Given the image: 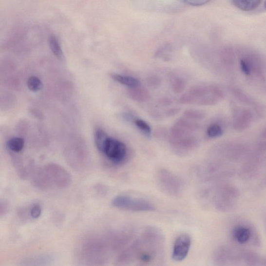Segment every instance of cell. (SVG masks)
<instances>
[{
  "instance_id": "obj_21",
  "label": "cell",
  "mask_w": 266,
  "mask_h": 266,
  "mask_svg": "<svg viewBox=\"0 0 266 266\" xmlns=\"http://www.w3.org/2000/svg\"><path fill=\"white\" fill-rule=\"evenodd\" d=\"M185 118L192 121L201 120L204 119L206 116L205 112L195 109H189L184 112Z\"/></svg>"
},
{
  "instance_id": "obj_3",
  "label": "cell",
  "mask_w": 266,
  "mask_h": 266,
  "mask_svg": "<svg viewBox=\"0 0 266 266\" xmlns=\"http://www.w3.org/2000/svg\"><path fill=\"white\" fill-rule=\"evenodd\" d=\"M169 138L171 147L179 155L187 154L200 144L199 139L192 132L176 126L171 128Z\"/></svg>"
},
{
  "instance_id": "obj_33",
  "label": "cell",
  "mask_w": 266,
  "mask_h": 266,
  "mask_svg": "<svg viewBox=\"0 0 266 266\" xmlns=\"http://www.w3.org/2000/svg\"><path fill=\"white\" fill-rule=\"evenodd\" d=\"M264 9L266 10V1L264 2Z\"/></svg>"
},
{
  "instance_id": "obj_14",
  "label": "cell",
  "mask_w": 266,
  "mask_h": 266,
  "mask_svg": "<svg viewBox=\"0 0 266 266\" xmlns=\"http://www.w3.org/2000/svg\"><path fill=\"white\" fill-rule=\"evenodd\" d=\"M251 120V114L246 109L238 111L234 118V124L237 129L245 128L248 126Z\"/></svg>"
},
{
  "instance_id": "obj_28",
  "label": "cell",
  "mask_w": 266,
  "mask_h": 266,
  "mask_svg": "<svg viewBox=\"0 0 266 266\" xmlns=\"http://www.w3.org/2000/svg\"><path fill=\"white\" fill-rule=\"evenodd\" d=\"M183 2L191 6H199L208 3L209 1H208V0H186V1H184Z\"/></svg>"
},
{
  "instance_id": "obj_7",
  "label": "cell",
  "mask_w": 266,
  "mask_h": 266,
  "mask_svg": "<svg viewBox=\"0 0 266 266\" xmlns=\"http://www.w3.org/2000/svg\"><path fill=\"white\" fill-rule=\"evenodd\" d=\"M133 237V231L127 229L109 232L105 238L111 252H121L128 247Z\"/></svg>"
},
{
  "instance_id": "obj_10",
  "label": "cell",
  "mask_w": 266,
  "mask_h": 266,
  "mask_svg": "<svg viewBox=\"0 0 266 266\" xmlns=\"http://www.w3.org/2000/svg\"><path fill=\"white\" fill-rule=\"evenodd\" d=\"M54 256L50 254H40L25 258L19 262L20 266H52Z\"/></svg>"
},
{
  "instance_id": "obj_31",
  "label": "cell",
  "mask_w": 266,
  "mask_h": 266,
  "mask_svg": "<svg viewBox=\"0 0 266 266\" xmlns=\"http://www.w3.org/2000/svg\"><path fill=\"white\" fill-rule=\"evenodd\" d=\"M180 111L181 109L179 108H171L166 112V115L167 116H173L178 114Z\"/></svg>"
},
{
  "instance_id": "obj_20",
  "label": "cell",
  "mask_w": 266,
  "mask_h": 266,
  "mask_svg": "<svg viewBox=\"0 0 266 266\" xmlns=\"http://www.w3.org/2000/svg\"><path fill=\"white\" fill-rule=\"evenodd\" d=\"M109 137L107 133L102 129L97 128L95 131V139L97 148L100 152L105 141Z\"/></svg>"
},
{
  "instance_id": "obj_18",
  "label": "cell",
  "mask_w": 266,
  "mask_h": 266,
  "mask_svg": "<svg viewBox=\"0 0 266 266\" xmlns=\"http://www.w3.org/2000/svg\"><path fill=\"white\" fill-rule=\"evenodd\" d=\"M49 43L52 52L58 59L63 58V52L57 38L52 35L49 38Z\"/></svg>"
},
{
  "instance_id": "obj_15",
  "label": "cell",
  "mask_w": 266,
  "mask_h": 266,
  "mask_svg": "<svg viewBox=\"0 0 266 266\" xmlns=\"http://www.w3.org/2000/svg\"><path fill=\"white\" fill-rule=\"evenodd\" d=\"M111 76L114 81L127 86L129 88L137 87L139 85V80L133 76H124L118 74H113Z\"/></svg>"
},
{
  "instance_id": "obj_23",
  "label": "cell",
  "mask_w": 266,
  "mask_h": 266,
  "mask_svg": "<svg viewBox=\"0 0 266 266\" xmlns=\"http://www.w3.org/2000/svg\"><path fill=\"white\" fill-rule=\"evenodd\" d=\"M134 124L138 130L145 135L150 137L152 135V129L146 121L143 120L136 119Z\"/></svg>"
},
{
  "instance_id": "obj_1",
  "label": "cell",
  "mask_w": 266,
  "mask_h": 266,
  "mask_svg": "<svg viewBox=\"0 0 266 266\" xmlns=\"http://www.w3.org/2000/svg\"><path fill=\"white\" fill-rule=\"evenodd\" d=\"M110 252L105 237L93 233L82 237L76 249L78 259L85 266H105Z\"/></svg>"
},
{
  "instance_id": "obj_5",
  "label": "cell",
  "mask_w": 266,
  "mask_h": 266,
  "mask_svg": "<svg viewBox=\"0 0 266 266\" xmlns=\"http://www.w3.org/2000/svg\"><path fill=\"white\" fill-rule=\"evenodd\" d=\"M158 181L160 189L171 197H178L183 190L182 179L166 169L161 170L158 175Z\"/></svg>"
},
{
  "instance_id": "obj_26",
  "label": "cell",
  "mask_w": 266,
  "mask_h": 266,
  "mask_svg": "<svg viewBox=\"0 0 266 266\" xmlns=\"http://www.w3.org/2000/svg\"><path fill=\"white\" fill-rule=\"evenodd\" d=\"M146 82L149 87L154 89L158 88L161 84V79L159 76H149Z\"/></svg>"
},
{
  "instance_id": "obj_12",
  "label": "cell",
  "mask_w": 266,
  "mask_h": 266,
  "mask_svg": "<svg viewBox=\"0 0 266 266\" xmlns=\"http://www.w3.org/2000/svg\"><path fill=\"white\" fill-rule=\"evenodd\" d=\"M128 95L133 100L138 102H146L151 99V94L148 90L141 86L129 88Z\"/></svg>"
},
{
  "instance_id": "obj_17",
  "label": "cell",
  "mask_w": 266,
  "mask_h": 266,
  "mask_svg": "<svg viewBox=\"0 0 266 266\" xmlns=\"http://www.w3.org/2000/svg\"><path fill=\"white\" fill-rule=\"evenodd\" d=\"M7 148L12 152L19 153L25 146V140L21 137H14L7 141Z\"/></svg>"
},
{
  "instance_id": "obj_11",
  "label": "cell",
  "mask_w": 266,
  "mask_h": 266,
  "mask_svg": "<svg viewBox=\"0 0 266 266\" xmlns=\"http://www.w3.org/2000/svg\"><path fill=\"white\" fill-rule=\"evenodd\" d=\"M253 232L251 228L244 225H238L231 231L233 240L240 245H245L253 239Z\"/></svg>"
},
{
  "instance_id": "obj_25",
  "label": "cell",
  "mask_w": 266,
  "mask_h": 266,
  "mask_svg": "<svg viewBox=\"0 0 266 266\" xmlns=\"http://www.w3.org/2000/svg\"><path fill=\"white\" fill-rule=\"evenodd\" d=\"M207 134L210 138H217L223 135V130L218 124H213L208 128Z\"/></svg>"
},
{
  "instance_id": "obj_22",
  "label": "cell",
  "mask_w": 266,
  "mask_h": 266,
  "mask_svg": "<svg viewBox=\"0 0 266 266\" xmlns=\"http://www.w3.org/2000/svg\"><path fill=\"white\" fill-rule=\"evenodd\" d=\"M27 83L29 90L34 92L40 91L43 87L42 81L36 76L29 77Z\"/></svg>"
},
{
  "instance_id": "obj_19",
  "label": "cell",
  "mask_w": 266,
  "mask_h": 266,
  "mask_svg": "<svg viewBox=\"0 0 266 266\" xmlns=\"http://www.w3.org/2000/svg\"><path fill=\"white\" fill-rule=\"evenodd\" d=\"M175 125L192 132L197 131L199 128V125L198 123L186 118L178 119Z\"/></svg>"
},
{
  "instance_id": "obj_27",
  "label": "cell",
  "mask_w": 266,
  "mask_h": 266,
  "mask_svg": "<svg viewBox=\"0 0 266 266\" xmlns=\"http://www.w3.org/2000/svg\"><path fill=\"white\" fill-rule=\"evenodd\" d=\"M42 213V208L38 204L34 205L31 208L30 214L31 217L34 219H37L40 217Z\"/></svg>"
},
{
  "instance_id": "obj_9",
  "label": "cell",
  "mask_w": 266,
  "mask_h": 266,
  "mask_svg": "<svg viewBox=\"0 0 266 266\" xmlns=\"http://www.w3.org/2000/svg\"><path fill=\"white\" fill-rule=\"evenodd\" d=\"M139 242L137 239L120 252L114 262V266H130L135 263L138 255Z\"/></svg>"
},
{
  "instance_id": "obj_2",
  "label": "cell",
  "mask_w": 266,
  "mask_h": 266,
  "mask_svg": "<svg viewBox=\"0 0 266 266\" xmlns=\"http://www.w3.org/2000/svg\"><path fill=\"white\" fill-rule=\"evenodd\" d=\"M34 182L35 185L43 189L52 187L63 188L70 183V176L57 164H50L37 172Z\"/></svg>"
},
{
  "instance_id": "obj_13",
  "label": "cell",
  "mask_w": 266,
  "mask_h": 266,
  "mask_svg": "<svg viewBox=\"0 0 266 266\" xmlns=\"http://www.w3.org/2000/svg\"><path fill=\"white\" fill-rule=\"evenodd\" d=\"M231 3L240 10L251 12L259 7L262 1L260 0H233Z\"/></svg>"
},
{
  "instance_id": "obj_16",
  "label": "cell",
  "mask_w": 266,
  "mask_h": 266,
  "mask_svg": "<svg viewBox=\"0 0 266 266\" xmlns=\"http://www.w3.org/2000/svg\"><path fill=\"white\" fill-rule=\"evenodd\" d=\"M170 82L172 90L175 93H181L186 87L185 80L179 76L172 74L170 76Z\"/></svg>"
},
{
  "instance_id": "obj_29",
  "label": "cell",
  "mask_w": 266,
  "mask_h": 266,
  "mask_svg": "<svg viewBox=\"0 0 266 266\" xmlns=\"http://www.w3.org/2000/svg\"><path fill=\"white\" fill-rule=\"evenodd\" d=\"M121 118L127 122H134L136 118L134 115L129 113H124L121 114Z\"/></svg>"
},
{
  "instance_id": "obj_30",
  "label": "cell",
  "mask_w": 266,
  "mask_h": 266,
  "mask_svg": "<svg viewBox=\"0 0 266 266\" xmlns=\"http://www.w3.org/2000/svg\"><path fill=\"white\" fill-rule=\"evenodd\" d=\"M173 103V101L170 98L164 97L159 100V104L162 106H168Z\"/></svg>"
},
{
  "instance_id": "obj_4",
  "label": "cell",
  "mask_w": 266,
  "mask_h": 266,
  "mask_svg": "<svg viewBox=\"0 0 266 266\" xmlns=\"http://www.w3.org/2000/svg\"><path fill=\"white\" fill-rule=\"evenodd\" d=\"M112 204L115 208L132 212H152L155 209L150 201L143 199H134L127 195L116 196L113 200Z\"/></svg>"
},
{
  "instance_id": "obj_34",
  "label": "cell",
  "mask_w": 266,
  "mask_h": 266,
  "mask_svg": "<svg viewBox=\"0 0 266 266\" xmlns=\"http://www.w3.org/2000/svg\"></svg>"
},
{
  "instance_id": "obj_32",
  "label": "cell",
  "mask_w": 266,
  "mask_h": 266,
  "mask_svg": "<svg viewBox=\"0 0 266 266\" xmlns=\"http://www.w3.org/2000/svg\"><path fill=\"white\" fill-rule=\"evenodd\" d=\"M7 205L5 202L1 203V206H0V215L1 216L5 215L8 211V207Z\"/></svg>"
},
{
  "instance_id": "obj_24",
  "label": "cell",
  "mask_w": 266,
  "mask_h": 266,
  "mask_svg": "<svg viewBox=\"0 0 266 266\" xmlns=\"http://www.w3.org/2000/svg\"><path fill=\"white\" fill-rule=\"evenodd\" d=\"M240 67L241 70L243 74L249 76L252 74L253 66L252 62L247 58H242L240 61Z\"/></svg>"
},
{
  "instance_id": "obj_8",
  "label": "cell",
  "mask_w": 266,
  "mask_h": 266,
  "mask_svg": "<svg viewBox=\"0 0 266 266\" xmlns=\"http://www.w3.org/2000/svg\"><path fill=\"white\" fill-rule=\"evenodd\" d=\"M191 245V239L189 234L179 235L174 242L172 259L177 262L184 261L190 252Z\"/></svg>"
},
{
  "instance_id": "obj_6",
  "label": "cell",
  "mask_w": 266,
  "mask_h": 266,
  "mask_svg": "<svg viewBox=\"0 0 266 266\" xmlns=\"http://www.w3.org/2000/svg\"><path fill=\"white\" fill-rule=\"evenodd\" d=\"M127 151L126 144L119 140L109 136L100 152L114 163L119 164L126 159Z\"/></svg>"
}]
</instances>
